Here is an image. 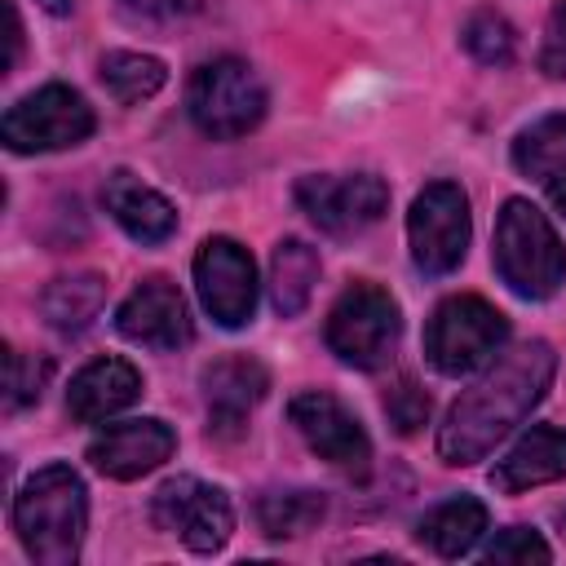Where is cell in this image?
Segmentation results:
<instances>
[{
  "label": "cell",
  "mask_w": 566,
  "mask_h": 566,
  "mask_svg": "<svg viewBox=\"0 0 566 566\" xmlns=\"http://www.w3.org/2000/svg\"><path fill=\"white\" fill-rule=\"evenodd\" d=\"M88 526V495L71 464L35 469L13 500V531L40 566H71Z\"/></svg>",
  "instance_id": "cell-2"
},
{
  "label": "cell",
  "mask_w": 566,
  "mask_h": 566,
  "mask_svg": "<svg viewBox=\"0 0 566 566\" xmlns=\"http://www.w3.org/2000/svg\"><path fill=\"white\" fill-rule=\"evenodd\" d=\"M318 283V252L305 239H279L270 256V301L283 318H296Z\"/></svg>",
  "instance_id": "cell-22"
},
{
  "label": "cell",
  "mask_w": 566,
  "mask_h": 566,
  "mask_svg": "<svg viewBox=\"0 0 566 566\" xmlns=\"http://www.w3.org/2000/svg\"><path fill=\"white\" fill-rule=\"evenodd\" d=\"M287 420L296 424V433L305 438V447L327 460L332 469L349 473V478H363L367 464H371V442H367V429L354 420V411L323 394V389H305L287 402Z\"/></svg>",
  "instance_id": "cell-12"
},
{
  "label": "cell",
  "mask_w": 566,
  "mask_h": 566,
  "mask_svg": "<svg viewBox=\"0 0 566 566\" xmlns=\"http://www.w3.org/2000/svg\"><path fill=\"white\" fill-rule=\"evenodd\" d=\"M513 164L566 217V115H544L526 124L513 142Z\"/></svg>",
  "instance_id": "cell-19"
},
{
  "label": "cell",
  "mask_w": 566,
  "mask_h": 566,
  "mask_svg": "<svg viewBox=\"0 0 566 566\" xmlns=\"http://www.w3.org/2000/svg\"><path fill=\"white\" fill-rule=\"evenodd\" d=\"M398 332H402V318H398V305L385 287L376 283H354L336 296L332 314H327V349L345 363V367H358V371H376L389 363L394 345H398Z\"/></svg>",
  "instance_id": "cell-6"
},
{
  "label": "cell",
  "mask_w": 566,
  "mask_h": 566,
  "mask_svg": "<svg viewBox=\"0 0 566 566\" xmlns=\"http://www.w3.org/2000/svg\"><path fill=\"white\" fill-rule=\"evenodd\" d=\"M557 354L548 340H522L500 354L478 385H469L438 424V455L447 464H478L504 433H513L553 385Z\"/></svg>",
  "instance_id": "cell-1"
},
{
  "label": "cell",
  "mask_w": 566,
  "mask_h": 566,
  "mask_svg": "<svg viewBox=\"0 0 566 566\" xmlns=\"http://www.w3.org/2000/svg\"><path fill=\"white\" fill-rule=\"evenodd\" d=\"M495 274L522 301H544L566 283V248L531 199H504L495 217Z\"/></svg>",
  "instance_id": "cell-3"
},
{
  "label": "cell",
  "mask_w": 566,
  "mask_h": 566,
  "mask_svg": "<svg viewBox=\"0 0 566 566\" xmlns=\"http://www.w3.org/2000/svg\"><path fill=\"white\" fill-rule=\"evenodd\" d=\"M133 9H142V13H155V18H177V13H190V9H199L203 0H128Z\"/></svg>",
  "instance_id": "cell-30"
},
{
  "label": "cell",
  "mask_w": 566,
  "mask_h": 566,
  "mask_svg": "<svg viewBox=\"0 0 566 566\" xmlns=\"http://www.w3.org/2000/svg\"><path fill=\"white\" fill-rule=\"evenodd\" d=\"M566 478V429L553 424H535L526 429L504 460H495L491 469V486L504 495L544 486V482H562Z\"/></svg>",
  "instance_id": "cell-17"
},
{
  "label": "cell",
  "mask_w": 566,
  "mask_h": 566,
  "mask_svg": "<svg viewBox=\"0 0 566 566\" xmlns=\"http://www.w3.org/2000/svg\"><path fill=\"white\" fill-rule=\"evenodd\" d=\"M460 44H464L482 66H504V62H513L517 35H513V27H509L504 13L478 9V13H469V22H464V31H460Z\"/></svg>",
  "instance_id": "cell-25"
},
{
  "label": "cell",
  "mask_w": 566,
  "mask_h": 566,
  "mask_svg": "<svg viewBox=\"0 0 566 566\" xmlns=\"http://www.w3.org/2000/svg\"><path fill=\"white\" fill-rule=\"evenodd\" d=\"M97 128L93 119V106L66 88V84H44L27 97H18L9 111H4V124H0V137L9 150L18 155H44V150H66V146H80L88 142Z\"/></svg>",
  "instance_id": "cell-7"
},
{
  "label": "cell",
  "mask_w": 566,
  "mask_h": 566,
  "mask_svg": "<svg viewBox=\"0 0 566 566\" xmlns=\"http://www.w3.org/2000/svg\"><path fill=\"white\" fill-rule=\"evenodd\" d=\"M482 557H486V562H548L553 548H548L544 535L531 531V526H504V531L482 548Z\"/></svg>",
  "instance_id": "cell-28"
},
{
  "label": "cell",
  "mask_w": 566,
  "mask_h": 566,
  "mask_svg": "<svg viewBox=\"0 0 566 566\" xmlns=\"http://www.w3.org/2000/svg\"><path fill=\"white\" fill-rule=\"evenodd\" d=\"M186 111L212 142H234L265 119V84L243 57H212L190 75Z\"/></svg>",
  "instance_id": "cell-4"
},
{
  "label": "cell",
  "mask_w": 566,
  "mask_h": 566,
  "mask_svg": "<svg viewBox=\"0 0 566 566\" xmlns=\"http://www.w3.org/2000/svg\"><path fill=\"white\" fill-rule=\"evenodd\" d=\"M49 376H53V363L49 358L9 349L4 354V411H22V407L40 402Z\"/></svg>",
  "instance_id": "cell-26"
},
{
  "label": "cell",
  "mask_w": 566,
  "mask_h": 566,
  "mask_svg": "<svg viewBox=\"0 0 566 566\" xmlns=\"http://www.w3.org/2000/svg\"><path fill=\"white\" fill-rule=\"evenodd\" d=\"M469 234H473L469 195L455 181H429L411 199L407 243H411V261L420 274L442 279V274L460 270V261L469 252Z\"/></svg>",
  "instance_id": "cell-8"
},
{
  "label": "cell",
  "mask_w": 566,
  "mask_h": 566,
  "mask_svg": "<svg viewBox=\"0 0 566 566\" xmlns=\"http://www.w3.org/2000/svg\"><path fill=\"white\" fill-rule=\"evenodd\" d=\"M106 305V279L93 274V270H80V274H57L44 296H40V314L53 332L62 336H80Z\"/></svg>",
  "instance_id": "cell-21"
},
{
  "label": "cell",
  "mask_w": 566,
  "mask_h": 566,
  "mask_svg": "<svg viewBox=\"0 0 566 566\" xmlns=\"http://www.w3.org/2000/svg\"><path fill=\"white\" fill-rule=\"evenodd\" d=\"M195 287L212 323L221 327H243L256 314V265L243 243L212 234L195 252Z\"/></svg>",
  "instance_id": "cell-11"
},
{
  "label": "cell",
  "mask_w": 566,
  "mask_h": 566,
  "mask_svg": "<svg viewBox=\"0 0 566 566\" xmlns=\"http://www.w3.org/2000/svg\"><path fill=\"white\" fill-rule=\"evenodd\" d=\"M296 203L318 230L345 239V234H358L385 217L389 186L376 172H345V177L314 172V177L296 181Z\"/></svg>",
  "instance_id": "cell-10"
},
{
  "label": "cell",
  "mask_w": 566,
  "mask_h": 566,
  "mask_svg": "<svg viewBox=\"0 0 566 566\" xmlns=\"http://www.w3.org/2000/svg\"><path fill=\"white\" fill-rule=\"evenodd\" d=\"M416 535L438 557H464L486 535V504L473 495H451L416 522Z\"/></svg>",
  "instance_id": "cell-20"
},
{
  "label": "cell",
  "mask_w": 566,
  "mask_h": 566,
  "mask_svg": "<svg viewBox=\"0 0 566 566\" xmlns=\"http://www.w3.org/2000/svg\"><path fill=\"white\" fill-rule=\"evenodd\" d=\"M172 451H177V433H172L164 420H155V416L106 424V429L88 442L93 469H97L102 478H115V482L146 478V473L159 469Z\"/></svg>",
  "instance_id": "cell-14"
},
{
  "label": "cell",
  "mask_w": 566,
  "mask_h": 566,
  "mask_svg": "<svg viewBox=\"0 0 566 566\" xmlns=\"http://www.w3.org/2000/svg\"><path fill=\"white\" fill-rule=\"evenodd\" d=\"M509 340V318L482 296H447L424 327V358L442 376H469L486 367Z\"/></svg>",
  "instance_id": "cell-5"
},
{
  "label": "cell",
  "mask_w": 566,
  "mask_h": 566,
  "mask_svg": "<svg viewBox=\"0 0 566 566\" xmlns=\"http://www.w3.org/2000/svg\"><path fill=\"white\" fill-rule=\"evenodd\" d=\"M102 203L115 217V226L128 239H137V243H164L177 230V208L155 186H146L142 177H133L128 168H119V172L106 177Z\"/></svg>",
  "instance_id": "cell-15"
},
{
  "label": "cell",
  "mask_w": 566,
  "mask_h": 566,
  "mask_svg": "<svg viewBox=\"0 0 566 566\" xmlns=\"http://www.w3.org/2000/svg\"><path fill=\"white\" fill-rule=\"evenodd\" d=\"M97 80L119 106H137V102H146L164 88L168 66L150 53H106L97 62Z\"/></svg>",
  "instance_id": "cell-23"
},
{
  "label": "cell",
  "mask_w": 566,
  "mask_h": 566,
  "mask_svg": "<svg viewBox=\"0 0 566 566\" xmlns=\"http://www.w3.org/2000/svg\"><path fill=\"white\" fill-rule=\"evenodd\" d=\"M4 18H9V71L22 62V22H18V4L4 0Z\"/></svg>",
  "instance_id": "cell-31"
},
{
  "label": "cell",
  "mask_w": 566,
  "mask_h": 566,
  "mask_svg": "<svg viewBox=\"0 0 566 566\" xmlns=\"http://www.w3.org/2000/svg\"><path fill=\"white\" fill-rule=\"evenodd\" d=\"M115 327L124 340L146 345V349H181L190 345L195 327H190V310L186 296L177 292V283L168 279H146L137 283L124 305L115 310Z\"/></svg>",
  "instance_id": "cell-13"
},
{
  "label": "cell",
  "mask_w": 566,
  "mask_h": 566,
  "mask_svg": "<svg viewBox=\"0 0 566 566\" xmlns=\"http://www.w3.org/2000/svg\"><path fill=\"white\" fill-rule=\"evenodd\" d=\"M270 389V371L248 358V354H234V358H221L203 371V398H208V416H212V429L217 433H234L248 411L265 398Z\"/></svg>",
  "instance_id": "cell-18"
},
{
  "label": "cell",
  "mask_w": 566,
  "mask_h": 566,
  "mask_svg": "<svg viewBox=\"0 0 566 566\" xmlns=\"http://www.w3.org/2000/svg\"><path fill=\"white\" fill-rule=\"evenodd\" d=\"M142 398V371L128 358H93L66 389V411L80 424L111 420L115 411L133 407Z\"/></svg>",
  "instance_id": "cell-16"
},
{
  "label": "cell",
  "mask_w": 566,
  "mask_h": 566,
  "mask_svg": "<svg viewBox=\"0 0 566 566\" xmlns=\"http://www.w3.org/2000/svg\"><path fill=\"white\" fill-rule=\"evenodd\" d=\"M323 495L318 491H265L256 500V526L270 539H292L305 535L318 517H323Z\"/></svg>",
  "instance_id": "cell-24"
},
{
  "label": "cell",
  "mask_w": 566,
  "mask_h": 566,
  "mask_svg": "<svg viewBox=\"0 0 566 566\" xmlns=\"http://www.w3.org/2000/svg\"><path fill=\"white\" fill-rule=\"evenodd\" d=\"M539 71L562 80L566 75V0L548 13V27H544V44H539Z\"/></svg>",
  "instance_id": "cell-29"
},
{
  "label": "cell",
  "mask_w": 566,
  "mask_h": 566,
  "mask_svg": "<svg viewBox=\"0 0 566 566\" xmlns=\"http://www.w3.org/2000/svg\"><path fill=\"white\" fill-rule=\"evenodd\" d=\"M44 9H49V13H66V9H71V0H44Z\"/></svg>",
  "instance_id": "cell-32"
},
{
  "label": "cell",
  "mask_w": 566,
  "mask_h": 566,
  "mask_svg": "<svg viewBox=\"0 0 566 566\" xmlns=\"http://www.w3.org/2000/svg\"><path fill=\"white\" fill-rule=\"evenodd\" d=\"M385 416H389V424L398 433H416L429 420V394L411 376H402V380H394L385 389Z\"/></svg>",
  "instance_id": "cell-27"
},
{
  "label": "cell",
  "mask_w": 566,
  "mask_h": 566,
  "mask_svg": "<svg viewBox=\"0 0 566 566\" xmlns=\"http://www.w3.org/2000/svg\"><path fill=\"white\" fill-rule=\"evenodd\" d=\"M150 522L177 535L190 553H217L234 531V509L221 486L203 478H168L150 500Z\"/></svg>",
  "instance_id": "cell-9"
}]
</instances>
